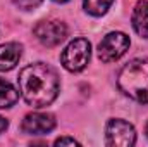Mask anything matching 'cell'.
<instances>
[{
	"label": "cell",
	"instance_id": "cell-1",
	"mask_svg": "<svg viewBox=\"0 0 148 147\" xmlns=\"http://www.w3.org/2000/svg\"><path fill=\"white\" fill-rule=\"evenodd\" d=\"M59 87L57 71L45 62L29 64L19 73V90L31 107L40 109L52 104L59 94Z\"/></svg>",
	"mask_w": 148,
	"mask_h": 147
},
{
	"label": "cell",
	"instance_id": "cell-2",
	"mask_svg": "<svg viewBox=\"0 0 148 147\" xmlns=\"http://www.w3.org/2000/svg\"><path fill=\"white\" fill-rule=\"evenodd\" d=\"M117 85L127 97L148 104V59L127 62L117 76Z\"/></svg>",
	"mask_w": 148,
	"mask_h": 147
},
{
	"label": "cell",
	"instance_id": "cell-3",
	"mask_svg": "<svg viewBox=\"0 0 148 147\" xmlns=\"http://www.w3.org/2000/svg\"><path fill=\"white\" fill-rule=\"evenodd\" d=\"M90 57H91V45L88 40L84 38H76L73 40L62 52L60 55V61H62V66L67 69V71H83L86 68V64L90 62Z\"/></svg>",
	"mask_w": 148,
	"mask_h": 147
},
{
	"label": "cell",
	"instance_id": "cell-4",
	"mask_svg": "<svg viewBox=\"0 0 148 147\" xmlns=\"http://www.w3.org/2000/svg\"><path fill=\"white\" fill-rule=\"evenodd\" d=\"M129 49V37L121 31H112L98 43V59L102 62H114Z\"/></svg>",
	"mask_w": 148,
	"mask_h": 147
},
{
	"label": "cell",
	"instance_id": "cell-5",
	"mask_svg": "<svg viewBox=\"0 0 148 147\" xmlns=\"http://www.w3.org/2000/svg\"><path fill=\"white\" fill-rule=\"evenodd\" d=\"M105 135H107V146L129 147L136 142V132L133 125H129L124 119H110Z\"/></svg>",
	"mask_w": 148,
	"mask_h": 147
},
{
	"label": "cell",
	"instance_id": "cell-6",
	"mask_svg": "<svg viewBox=\"0 0 148 147\" xmlns=\"http://www.w3.org/2000/svg\"><path fill=\"white\" fill-rule=\"evenodd\" d=\"M35 35L45 47H55L67 37V26L60 21H40L35 26Z\"/></svg>",
	"mask_w": 148,
	"mask_h": 147
},
{
	"label": "cell",
	"instance_id": "cell-7",
	"mask_svg": "<svg viewBox=\"0 0 148 147\" xmlns=\"http://www.w3.org/2000/svg\"><path fill=\"white\" fill-rule=\"evenodd\" d=\"M21 128H23V132H26L29 135H43V133H48L55 128V118L52 114L33 112L23 119Z\"/></svg>",
	"mask_w": 148,
	"mask_h": 147
},
{
	"label": "cell",
	"instance_id": "cell-8",
	"mask_svg": "<svg viewBox=\"0 0 148 147\" xmlns=\"http://www.w3.org/2000/svg\"><path fill=\"white\" fill-rule=\"evenodd\" d=\"M23 47L19 43H3L0 45V71H10L21 59Z\"/></svg>",
	"mask_w": 148,
	"mask_h": 147
},
{
	"label": "cell",
	"instance_id": "cell-9",
	"mask_svg": "<svg viewBox=\"0 0 148 147\" xmlns=\"http://www.w3.org/2000/svg\"><path fill=\"white\" fill-rule=\"evenodd\" d=\"M133 28L141 38H148V2L141 0L136 3L133 12Z\"/></svg>",
	"mask_w": 148,
	"mask_h": 147
},
{
	"label": "cell",
	"instance_id": "cell-10",
	"mask_svg": "<svg viewBox=\"0 0 148 147\" xmlns=\"http://www.w3.org/2000/svg\"><path fill=\"white\" fill-rule=\"evenodd\" d=\"M17 101H19V92L9 81L0 80V109L12 107Z\"/></svg>",
	"mask_w": 148,
	"mask_h": 147
},
{
	"label": "cell",
	"instance_id": "cell-11",
	"mask_svg": "<svg viewBox=\"0 0 148 147\" xmlns=\"http://www.w3.org/2000/svg\"><path fill=\"white\" fill-rule=\"evenodd\" d=\"M112 2L114 0H83V5L86 12H90L91 16H103L112 5Z\"/></svg>",
	"mask_w": 148,
	"mask_h": 147
},
{
	"label": "cell",
	"instance_id": "cell-12",
	"mask_svg": "<svg viewBox=\"0 0 148 147\" xmlns=\"http://www.w3.org/2000/svg\"><path fill=\"white\" fill-rule=\"evenodd\" d=\"M16 5L19 9H24V10H31V9H36L38 5L41 3V0H14Z\"/></svg>",
	"mask_w": 148,
	"mask_h": 147
},
{
	"label": "cell",
	"instance_id": "cell-13",
	"mask_svg": "<svg viewBox=\"0 0 148 147\" xmlns=\"http://www.w3.org/2000/svg\"><path fill=\"white\" fill-rule=\"evenodd\" d=\"M55 146H77V142L74 139H69V137H60L55 140Z\"/></svg>",
	"mask_w": 148,
	"mask_h": 147
},
{
	"label": "cell",
	"instance_id": "cell-14",
	"mask_svg": "<svg viewBox=\"0 0 148 147\" xmlns=\"http://www.w3.org/2000/svg\"><path fill=\"white\" fill-rule=\"evenodd\" d=\"M7 125H9V123H7V119H5L3 116H0V133L7 128Z\"/></svg>",
	"mask_w": 148,
	"mask_h": 147
},
{
	"label": "cell",
	"instance_id": "cell-15",
	"mask_svg": "<svg viewBox=\"0 0 148 147\" xmlns=\"http://www.w3.org/2000/svg\"><path fill=\"white\" fill-rule=\"evenodd\" d=\"M145 132H147V137H148V123H147V130H145Z\"/></svg>",
	"mask_w": 148,
	"mask_h": 147
},
{
	"label": "cell",
	"instance_id": "cell-16",
	"mask_svg": "<svg viewBox=\"0 0 148 147\" xmlns=\"http://www.w3.org/2000/svg\"><path fill=\"white\" fill-rule=\"evenodd\" d=\"M55 2H67V0H55Z\"/></svg>",
	"mask_w": 148,
	"mask_h": 147
}]
</instances>
